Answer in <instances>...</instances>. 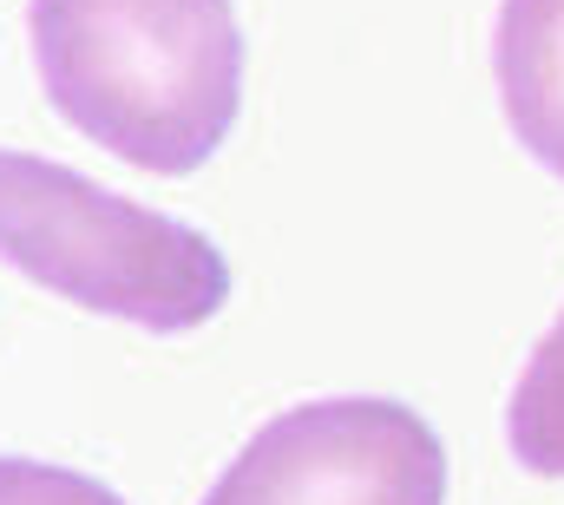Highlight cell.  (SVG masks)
<instances>
[{"mask_svg":"<svg viewBox=\"0 0 564 505\" xmlns=\"http://www.w3.org/2000/svg\"><path fill=\"white\" fill-rule=\"evenodd\" d=\"M26 33L53 112L151 178H191L237 126L230 0H33Z\"/></svg>","mask_w":564,"mask_h":505,"instance_id":"cell-1","label":"cell"},{"mask_svg":"<svg viewBox=\"0 0 564 505\" xmlns=\"http://www.w3.org/2000/svg\"><path fill=\"white\" fill-rule=\"evenodd\" d=\"M204 505H446V447L408 400L328 394L263 420Z\"/></svg>","mask_w":564,"mask_h":505,"instance_id":"cell-3","label":"cell"},{"mask_svg":"<svg viewBox=\"0 0 564 505\" xmlns=\"http://www.w3.org/2000/svg\"><path fill=\"white\" fill-rule=\"evenodd\" d=\"M0 505H126V499L106 480H93V473L0 453Z\"/></svg>","mask_w":564,"mask_h":505,"instance_id":"cell-6","label":"cell"},{"mask_svg":"<svg viewBox=\"0 0 564 505\" xmlns=\"http://www.w3.org/2000/svg\"><path fill=\"white\" fill-rule=\"evenodd\" d=\"M0 262L144 335L204 329L230 302V262L204 230L7 144H0Z\"/></svg>","mask_w":564,"mask_h":505,"instance_id":"cell-2","label":"cell"},{"mask_svg":"<svg viewBox=\"0 0 564 505\" xmlns=\"http://www.w3.org/2000/svg\"><path fill=\"white\" fill-rule=\"evenodd\" d=\"M492 73L512 138L564 178V0H506L492 26Z\"/></svg>","mask_w":564,"mask_h":505,"instance_id":"cell-4","label":"cell"},{"mask_svg":"<svg viewBox=\"0 0 564 505\" xmlns=\"http://www.w3.org/2000/svg\"><path fill=\"white\" fill-rule=\"evenodd\" d=\"M506 440H512V460L525 473L564 480V309H558V322L545 329V342L532 348L519 387H512Z\"/></svg>","mask_w":564,"mask_h":505,"instance_id":"cell-5","label":"cell"}]
</instances>
